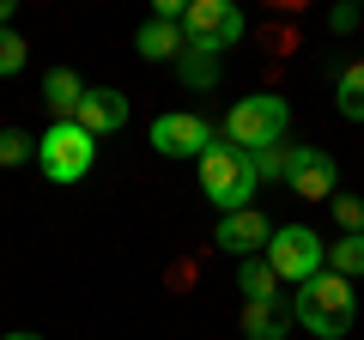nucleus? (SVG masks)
<instances>
[{"label":"nucleus","instance_id":"f257e3e1","mask_svg":"<svg viewBox=\"0 0 364 340\" xmlns=\"http://www.w3.org/2000/svg\"><path fill=\"white\" fill-rule=\"evenodd\" d=\"M291 316H298L316 340H340V334H352V322H358V292H352V280H340V274H316L310 286H298Z\"/></svg>","mask_w":364,"mask_h":340},{"label":"nucleus","instance_id":"f03ea898","mask_svg":"<svg viewBox=\"0 0 364 340\" xmlns=\"http://www.w3.org/2000/svg\"><path fill=\"white\" fill-rule=\"evenodd\" d=\"M255 158L249 152H237V146H213L207 158H200V195L219 207V219L225 213H243V207H255Z\"/></svg>","mask_w":364,"mask_h":340},{"label":"nucleus","instance_id":"7ed1b4c3","mask_svg":"<svg viewBox=\"0 0 364 340\" xmlns=\"http://www.w3.org/2000/svg\"><path fill=\"white\" fill-rule=\"evenodd\" d=\"M291 128V104L273 92H255V97H237L231 116H225V146L237 152H261V146H279V134Z\"/></svg>","mask_w":364,"mask_h":340},{"label":"nucleus","instance_id":"20e7f679","mask_svg":"<svg viewBox=\"0 0 364 340\" xmlns=\"http://www.w3.org/2000/svg\"><path fill=\"white\" fill-rule=\"evenodd\" d=\"M267 267L286 280V286H310L316 274H328V243L310 231V225H273Z\"/></svg>","mask_w":364,"mask_h":340},{"label":"nucleus","instance_id":"39448f33","mask_svg":"<svg viewBox=\"0 0 364 340\" xmlns=\"http://www.w3.org/2000/svg\"><path fill=\"white\" fill-rule=\"evenodd\" d=\"M37 164L49 183H79L91 164H97V140H91L79 122H55L49 134H37Z\"/></svg>","mask_w":364,"mask_h":340},{"label":"nucleus","instance_id":"423d86ee","mask_svg":"<svg viewBox=\"0 0 364 340\" xmlns=\"http://www.w3.org/2000/svg\"><path fill=\"white\" fill-rule=\"evenodd\" d=\"M152 146L164 158H195V164H200V158L219 146V134H213V122L195 116V110H170V116L152 122Z\"/></svg>","mask_w":364,"mask_h":340},{"label":"nucleus","instance_id":"0eeeda50","mask_svg":"<svg viewBox=\"0 0 364 340\" xmlns=\"http://www.w3.org/2000/svg\"><path fill=\"white\" fill-rule=\"evenodd\" d=\"M182 31H188V43H213V49H231V43H243L249 18L237 13L231 0H188V18H182Z\"/></svg>","mask_w":364,"mask_h":340},{"label":"nucleus","instance_id":"6e6552de","mask_svg":"<svg viewBox=\"0 0 364 340\" xmlns=\"http://www.w3.org/2000/svg\"><path fill=\"white\" fill-rule=\"evenodd\" d=\"M286 183H291V195H304V201H334V188H340V164L322 152V146H291Z\"/></svg>","mask_w":364,"mask_h":340},{"label":"nucleus","instance_id":"1a4fd4ad","mask_svg":"<svg viewBox=\"0 0 364 340\" xmlns=\"http://www.w3.org/2000/svg\"><path fill=\"white\" fill-rule=\"evenodd\" d=\"M213 243H219L225 255H237V262H249V255H267L273 225H267V213H261V207H243V213H225V219H219Z\"/></svg>","mask_w":364,"mask_h":340},{"label":"nucleus","instance_id":"9d476101","mask_svg":"<svg viewBox=\"0 0 364 340\" xmlns=\"http://www.w3.org/2000/svg\"><path fill=\"white\" fill-rule=\"evenodd\" d=\"M73 122H79V128L91 134V140H104V134L128 128V92H116V85H91Z\"/></svg>","mask_w":364,"mask_h":340},{"label":"nucleus","instance_id":"9b49d317","mask_svg":"<svg viewBox=\"0 0 364 340\" xmlns=\"http://www.w3.org/2000/svg\"><path fill=\"white\" fill-rule=\"evenodd\" d=\"M85 79L73 73V67H49V73H43V104L55 110V122H73L79 116V104H85Z\"/></svg>","mask_w":364,"mask_h":340},{"label":"nucleus","instance_id":"f8f14e48","mask_svg":"<svg viewBox=\"0 0 364 340\" xmlns=\"http://www.w3.org/2000/svg\"><path fill=\"white\" fill-rule=\"evenodd\" d=\"M134 49H140L146 61H182V49H188V31H182V25H164V18H146L140 37H134Z\"/></svg>","mask_w":364,"mask_h":340},{"label":"nucleus","instance_id":"ddd939ff","mask_svg":"<svg viewBox=\"0 0 364 340\" xmlns=\"http://www.w3.org/2000/svg\"><path fill=\"white\" fill-rule=\"evenodd\" d=\"M176 73H182V85H188V92L219 85V49H213V43H188V49H182V61H176Z\"/></svg>","mask_w":364,"mask_h":340},{"label":"nucleus","instance_id":"4468645a","mask_svg":"<svg viewBox=\"0 0 364 340\" xmlns=\"http://www.w3.org/2000/svg\"><path fill=\"white\" fill-rule=\"evenodd\" d=\"M237 286H243L249 304H279V286H286V280L267 267V255H249V262L237 267Z\"/></svg>","mask_w":364,"mask_h":340},{"label":"nucleus","instance_id":"2eb2a0df","mask_svg":"<svg viewBox=\"0 0 364 340\" xmlns=\"http://www.w3.org/2000/svg\"><path fill=\"white\" fill-rule=\"evenodd\" d=\"M298 316L279 310V304H243V334L249 340H286Z\"/></svg>","mask_w":364,"mask_h":340},{"label":"nucleus","instance_id":"dca6fc26","mask_svg":"<svg viewBox=\"0 0 364 340\" xmlns=\"http://www.w3.org/2000/svg\"><path fill=\"white\" fill-rule=\"evenodd\" d=\"M334 104H340V116H346V122H364V61L340 67V79H334Z\"/></svg>","mask_w":364,"mask_h":340},{"label":"nucleus","instance_id":"f3484780","mask_svg":"<svg viewBox=\"0 0 364 340\" xmlns=\"http://www.w3.org/2000/svg\"><path fill=\"white\" fill-rule=\"evenodd\" d=\"M328 274L364 280V231H358V237H340V243H328Z\"/></svg>","mask_w":364,"mask_h":340},{"label":"nucleus","instance_id":"a211bd4d","mask_svg":"<svg viewBox=\"0 0 364 340\" xmlns=\"http://www.w3.org/2000/svg\"><path fill=\"white\" fill-rule=\"evenodd\" d=\"M25 158H37V140H31L25 128H0V164L13 170V164H25Z\"/></svg>","mask_w":364,"mask_h":340},{"label":"nucleus","instance_id":"6ab92c4d","mask_svg":"<svg viewBox=\"0 0 364 340\" xmlns=\"http://www.w3.org/2000/svg\"><path fill=\"white\" fill-rule=\"evenodd\" d=\"M25 61H31L25 37H18V31H0V79H13V73H18Z\"/></svg>","mask_w":364,"mask_h":340},{"label":"nucleus","instance_id":"aec40b11","mask_svg":"<svg viewBox=\"0 0 364 340\" xmlns=\"http://www.w3.org/2000/svg\"><path fill=\"white\" fill-rule=\"evenodd\" d=\"M249 158H255V176H261V183H273V176H286L291 146H261V152H249Z\"/></svg>","mask_w":364,"mask_h":340},{"label":"nucleus","instance_id":"412c9836","mask_svg":"<svg viewBox=\"0 0 364 340\" xmlns=\"http://www.w3.org/2000/svg\"><path fill=\"white\" fill-rule=\"evenodd\" d=\"M334 219H340V237H358L364 231V201L358 195H334Z\"/></svg>","mask_w":364,"mask_h":340},{"label":"nucleus","instance_id":"4be33fe9","mask_svg":"<svg viewBox=\"0 0 364 340\" xmlns=\"http://www.w3.org/2000/svg\"><path fill=\"white\" fill-rule=\"evenodd\" d=\"M328 25H334V31H358V6H334Z\"/></svg>","mask_w":364,"mask_h":340},{"label":"nucleus","instance_id":"5701e85b","mask_svg":"<svg viewBox=\"0 0 364 340\" xmlns=\"http://www.w3.org/2000/svg\"><path fill=\"white\" fill-rule=\"evenodd\" d=\"M0 31H13V0H0Z\"/></svg>","mask_w":364,"mask_h":340},{"label":"nucleus","instance_id":"b1692460","mask_svg":"<svg viewBox=\"0 0 364 340\" xmlns=\"http://www.w3.org/2000/svg\"><path fill=\"white\" fill-rule=\"evenodd\" d=\"M0 340H43V334H25V328H18V334H0Z\"/></svg>","mask_w":364,"mask_h":340}]
</instances>
